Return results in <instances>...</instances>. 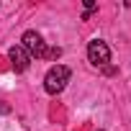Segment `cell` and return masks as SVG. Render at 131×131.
I'll return each mask as SVG.
<instances>
[{
    "instance_id": "277c9868",
    "label": "cell",
    "mask_w": 131,
    "mask_h": 131,
    "mask_svg": "<svg viewBox=\"0 0 131 131\" xmlns=\"http://www.w3.org/2000/svg\"><path fill=\"white\" fill-rule=\"evenodd\" d=\"M8 59H10V64H13V70H16V72H26V70L31 67V57H28V51H26L21 44L10 46Z\"/></svg>"
},
{
    "instance_id": "7a4b0ae2",
    "label": "cell",
    "mask_w": 131,
    "mask_h": 131,
    "mask_svg": "<svg viewBox=\"0 0 131 131\" xmlns=\"http://www.w3.org/2000/svg\"><path fill=\"white\" fill-rule=\"evenodd\" d=\"M21 46L28 51L31 59H46V54H49L46 41H44L41 34H36V31H26V34L21 36Z\"/></svg>"
},
{
    "instance_id": "6da1fadb",
    "label": "cell",
    "mask_w": 131,
    "mask_h": 131,
    "mask_svg": "<svg viewBox=\"0 0 131 131\" xmlns=\"http://www.w3.org/2000/svg\"><path fill=\"white\" fill-rule=\"evenodd\" d=\"M72 72L70 67H64V64H54V67H49V72L44 75V90L49 95H59L64 88H67Z\"/></svg>"
},
{
    "instance_id": "3957f363",
    "label": "cell",
    "mask_w": 131,
    "mask_h": 131,
    "mask_svg": "<svg viewBox=\"0 0 131 131\" xmlns=\"http://www.w3.org/2000/svg\"><path fill=\"white\" fill-rule=\"evenodd\" d=\"M88 59L93 67H105V64L111 62V49L103 39H93L88 44Z\"/></svg>"
}]
</instances>
